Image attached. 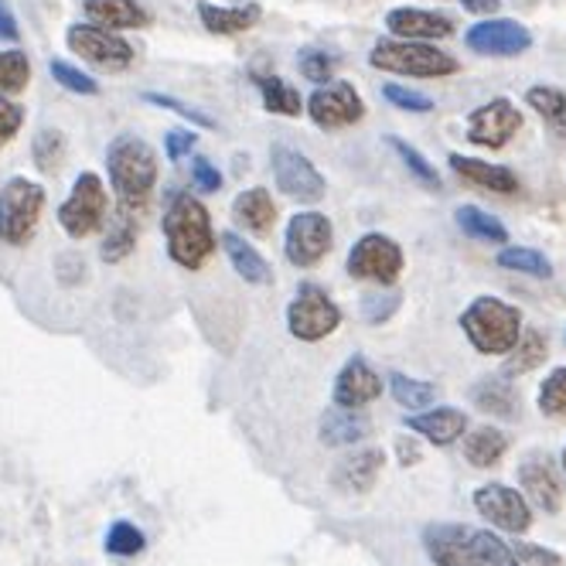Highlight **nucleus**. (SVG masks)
Listing matches in <instances>:
<instances>
[{"label": "nucleus", "instance_id": "obj_1", "mask_svg": "<svg viewBox=\"0 0 566 566\" xmlns=\"http://www.w3.org/2000/svg\"><path fill=\"white\" fill-rule=\"evenodd\" d=\"M106 175L116 195V209L140 219L150 209L157 175H160L154 147L137 134H119L106 147Z\"/></svg>", "mask_w": 566, "mask_h": 566}, {"label": "nucleus", "instance_id": "obj_2", "mask_svg": "<svg viewBox=\"0 0 566 566\" xmlns=\"http://www.w3.org/2000/svg\"><path fill=\"white\" fill-rule=\"evenodd\" d=\"M423 553L433 566H522L495 533L468 522H433L423 530Z\"/></svg>", "mask_w": 566, "mask_h": 566}, {"label": "nucleus", "instance_id": "obj_3", "mask_svg": "<svg viewBox=\"0 0 566 566\" xmlns=\"http://www.w3.org/2000/svg\"><path fill=\"white\" fill-rule=\"evenodd\" d=\"M160 229H165L168 256L181 270H201L219 247V235L212 229V216L206 209V201L195 198L191 191L171 195L165 219H160Z\"/></svg>", "mask_w": 566, "mask_h": 566}, {"label": "nucleus", "instance_id": "obj_4", "mask_svg": "<svg viewBox=\"0 0 566 566\" xmlns=\"http://www.w3.org/2000/svg\"><path fill=\"white\" fill-rule=\"evenodd\" d=\"M458 325L478 355H509L522 338V311L502 297L481 294L461 311Z\"/></svg>", "mask_w": 566, "mask_h": 566}, {"label": "nucleus", "instance_id": "obj_5", "mask_svg": "<svg viewBox=\"0 0 566 566\" xmlns=\"http://www.w3.org/2000/svg\"><path fill=\"white\" fill-rule=\"evenodd\" d=\"M369 65L410 78H443L461 72V62L451 52L437 49L433 42H407V38H379L369 52Z\"/></svg>", "mask_w": 566, "mask_h": 566}, {"label": "nucleus", "instance_id": "obj_6", "mask_svg": "<svg viewBox=\"0 0 566 566\" xmlns=\"http://www.w3.org/2000/svg\"><path fill=\"white\" fill-rule=\"evenodd\" d=\"M45 212V188L28 178H11L0 185V247L21 250L34 239Z\"/></svg>", "mask_w": 566, "mask_h": 566}, {"label": "nucleus", "instance_id": "obj_7", "mask_svg": "<svg viewBox=\"0 0 566 566\" xmlns=\"http://www.w3.org/2000/svg\"><path fill=\"white\" fill-rule=\"evenodd\" d=\"M109 195L96 171H83L72 181L69 198L59 206V226L69 239H90L106 226Z\"/></svg>", "mask_w": 566, "mask_h": 566}, {"label": "nucleus", "instance_id": "obj_8", "mask_svg": "<svg viewBox=\"0 0 566 566\" xmlns=\"http://www.w3.org/2000/svg\"><path fill=\"white\" fill-rule=\"evenodd\" d=\"M65 45L72 55H78L86 65L99 69V72H124L134 65L137 52L119 31L99 28V24H72L65 31Z\"/></svg>", "mask_w": 566, "mask_h": 566}, {"label": "nucleus", "instance_id": "obj_9", "mask_svg": "<svg viewBox=\"0 0 566 566\" xmlns=\"http://www.w3.org/2000/svg\"><path fill=\"white\" fill-rule=\"evenodd\" d=\"M402 247L386 235V232H366L361 239H355V247L348 250L345 270L352 280H366V283H379V287H392L402 273Z\"/></svg>", "mask_w": 566, "mask_h": 566}, {"label": "nucleus", "instance_id": "obj_10", "mask_svg": "<svg viewBox=\"0 0 566 566\" xmlns=\"http://www.w3.org/2000/svg\"><path fill=\"white\" fill-rule=\"evenodd\" d=\"M342 325V307L317 283H301L287 304V332L297 342H325Z\"/></svg>", "mask_w": 566, "mask_h": 566}, {"label": "nucleus", "instance_id": "obj_11", "mask_svg": "<svg viewBox=\"0 0 566 566\" xmlns=\"http://www.w3.org/2000/svg\"><path fill=\"white\" fill-rule=\"evenodd\" d=\"M270 171H273L276 188L287 198L301 201V206H314V201H321L328 191V181H325V175L317 171L314 160L304 150L291 147V144H273Z\"/></svg>", "mask_w": 566, "mask_h": 566}, {"label": "nucleus", "instance_id": "obj_12", "mask_svg": "<svg viewBox=\"0 0 566 566\" xmlns=\"http://www.w3.org/2000/svg\"><path fill=\"white\" fill-rule=\"evenodd\" d=\"M335 247V226L325 212H297L287 222V232H283V256H287L291 266L297 270H311L325 260Z\"/></svg>", "mask_w": 566, "mask_h": 566}, {"label": "nucleus", "instance_id": "obj_13", "mask_svg": "<svg viewBox=\"0 0 566 566\" xmlns=\"http://www.w3.org/2000/svg\"><path fill=\"white\" fill-rule=\"evenodd\" d=\"M474 509L481 512V518H489L495 530L509 533V536H525L533 530V505L518 489H509L502 481L481 484V489L471 495Z\"/></svg>", "mask_w": 566, "mask_h": 566}, {"label": "nucleus", "instance_id": "obj_14", "mask_svg": "<svg viewBox=\"0 0 566 566\" xmlns=\"http://www.w3.org/2000/svg\"><path fill=\"white\" fill-rule=\"evenodd\" d=\"M304 106H307V116L317 130H345L366 116V103H361L358 90L352 83H345V78H332V83L317 86Z\"/></svg>", "mask_w": 566, "mask_h": 566}, {"label": "nucleus", "instance_id": "obj_15", "mask_svg": "<svg viewBox=\"0 0 566 566\" xmlns=\"http://www.w3.org/2000/svg\"><path fill=\"white\" fill-rule=\"evenodd\" d=\"M525 127L522 109L509 99V96H495L489 103H481L478 109L468 113L464 134L474 147H489V150H502L518 130Z\"/></svg>", "mask_w": 566, "mask_h": 566}, {"label": "nucleus", "instance_id": "obj_16", "mask_svg": "<svg viewBox=\"0 0 566 566\" xmlns=\"http://www.w3.org/2000/svg\"><path fill=\"white\" fill-rule=\"evenodd\" d=\"M464 45L489 59H515L533 49V31L512 18H481L474 28H468Z\"/></svg>", "mask_w": 566, "mask_h": 566}, {"label": "nucleus", "instance_id": "obj_17", "mask_svg": "<svg viewBox=\"0 0 566 566\" xmlns=\"http://www.w3.org/2000/svg\"><path fill=\"white\" fill-rule=\"evenodd\" d=\"M518 492L530 499V505L543 509V512H559L563 505V474H559V464L543 454V451H533L525 454L522 464H518Z\"/></svg>", "mask_w": 566, "mask_h": 566}, {"label": "nucleus", "instance_id": "obj_18", "mask_svg": "<svg viewBox=\"0 0 566 566\" xmlns=\"http://www.w3.org/2000/svg\"><path fill=\"white\" fill-rule=\"evenodd\" d=\"M379 396H382L379 373L361 355H352L345 366L338 369L335 386H332L335 407H342V410H361V407H369V402H376Z\"/></svg>", "mask_w": 566, "mask_h": 566}, {"label": "nucleus", "instance_id": "obj_19", "mask_svg": "<svg viewBox=\"0 0 566 566\" xmlns=\"http://www.w3.org/2000/svg\"><path fill=\"white\" fill-rule=\"evenodd\" d=\"M386 28L392 38H407V42H440L454 34V21L448 14L427 8H392L386 14Z\"/></svg>", "mask_w": 566, "mask_h": 566}, {"label": "nucleus", "instance_id": "obj_20", "mask_svg": "<svg viewBox=\"0 0 566 566\" xmlns=\"http://www.w3.org/2000/svg\"><path fill=\"white\" fill-rule=\"evenodd\" d=\"M407 427H410V433L433 443V448H451L454 440H461L468 433V413L458 407H430L423 413H410Z\"/></svg>", "mask_w": 566, "mask_h": 566}, {"label": "nucleus", "instance_id": "obj_21", "mask_svg": "<svg viewBox=\"0 0 566 566\" xmlns=\"http://www.w3.org/2000/svg\"><path fill=\"white\" fill-rule=\"evenodd\" d=\"M448 165H451V171L461 181H468L474 188H484V191H492V195H515L522 188L518 178H515V171H509L502 165H492V160L468 157V154H451Z\"/></svg>", "mask_w": 566, "mask_h": 566}, {"label": "nucleus", "instance_id": "obj_22", "mask_svg": "<svg viewBox=\"0 0 566 566\" xmlns=\"http://www.w3.org/2000/svg\"><path fill=\"white\" fill-rule=\"evenodd\" d=\"M219 247H222V253L229 256V263H232V270H235L239 280L253 283V287H266V283H273L270 263L263 260V253L253 247V242H250L247 235H239V232L226 229V232H219Z\"/></svg>", "mask_w": 566, "mask_h": 566}, {"label": "nucleus", "instance_id": "obj_23", "mask_svg": "<svg viewBox=\"0 0 566 566\" xmlns=\"http://www.w3.org/2000/svg\"><path fill=\"white\" fill-rule=\"evenodd\" d=\"M232 222L250 235H270L276 226V201L266 188H247L232 201Z\"/></svg>", "mask_w": 566, "mask_h": 566}, {"label": "nucleus", "instance_id": "obj_24", "mask_svg": "<svg viewBox=\"0 0 566 566\" xmlns=\"http://www.w3.org/2000/svg\"><path fill=\"white\" fill-rule=\"evenodd\" d=\"M263 18V8L260 4H235V8H222V4H209V0H201L198 4V21L209 34H247L260 24Z\"/></svg>", "mask_w": 566, "mask_h": 566}, {"label": "nucleus", "instance_id": "obj_25", "mask_svg": "<svg viewBox=\"0 0 566 566\" xmlns=\"http://www.w3.org/2000/svg\"><path fill=\"white\" fill-rule=\"evenodd\" d=\"M83 11L90 24H99L109 31H140L150 24V14L137 0H83Z\"/></svg>", "mask_w": 566, "mask_h": 566}, {"label": "nucleus", "instance_id": "obj_26", "mask_svg": "<svg viewBox=\"0 0 566 566\" xmlns=\"http://www.w3.org/2000/svg\"><path fill=\"white\" fill-rule=\"evenodd\" d=\"M382 468H386V454L379 448H361L335 464V481L348 492H369L379 481Z\"/></svg>", "mask_w": 566, "mask_h": 566}, {"label": "nucleus", "instance_id": "obj_27", "mask_svg": "<svg viewBox=\"0 0 566 566\" xmlns=\"http://www.w3.org/2000/svg\"><path fill=\"white\" fill-rule=\"evenodd\" d=\"M471 399H474V407L489 417H499V420H518L522 417V399L505 376H492V379L474 382Z\"/></svg>", "mask_w": 566, "mask_h": 566}, {"label": "nucleus", "instance_id": "obj_28", "mask_svg": "<svg viewBox=\"0 0 566 566\" xmlns=\"http://www.w3.org/2000/svg\"><path fill=\"white\" fill-rule=\"evenodd\" d=\"M321 443H328V448H352V443L366 440L373 433V423L361 417L358 410H328L325 417H321Z\"/></svg>", "mask_w": 566, "mask_h": 566}, {"label": "nucleus", "instance_id": "obj_29", "mask_svg": "<svg viewBox=\"0 0 566 566\" xmlns=\"http://www.w3.org/2000/svg\"><path fill=\"white\" fill-rule=\"evenodd\" d=\"M509 451V433L502 427H474L464 433V461L471 468H481V471H489L495 468Z\"/></svg>", "mask_w": 566, "mask_h": 566}, {"label": "nucleus", "instance_id": "obj_30", "mask_svg": "<svg viewBox=\"0 0 566 566\" xmlns=\"http://www.w3.org/2000/svg\"><path fill=\"white\" fill-rule=\"evenodd\" d=\"M549 355V342L543 332L530 328L522 332V338L515 342V348L505 355V366H502V376L505 379H515V376H525V373H536Z\"/></svg>", "mask_w": 566, "mask_h": 566}, {"label": "nucleus", "instance_id": "obj_31", "mask_svg": "<svg viewBox=\"0 0 566 566\" xmlns=\"http://www.w3.org/2000/svg\"><path fill=\"white\" fill-rule=\"evenodd\" d=\"M454 222L458 229L468 235V239H478V242H492V247H509V229L499 216L484 212L478 206H461L454 212Z\"/></svg>", "mask_w": 566, "mask_h": 566}, {"label": "nucleus", "instance_id": "obj_32", "mask_svg": "<svg viewBox=\"0 0 566 566\" xmlns=\"http://www.w3.org/2000/svg\"><path fill=\"white\" fill-rule=\"evenodd\" d=\"M253 83L263 96L266 113H273V116H301L304 113L301 93L291 83H283L280 75H253Z\"/></svg>", "mask_w": 566, "mask_h": 566}, {"label": "nucleus", "instance_id": "obj_33", "mask_svg": "<svg viewBox=\"0 0 566 566\" xmlns=\"http://www.w3.org/2000/svg\"><path fill=\"white\" fill-rule=\"evenodd\" d=\"M134 247H137V219L116 209V219L109 222V229L103 235L99 256H103V263H124L134 253Z\"/></svg>", "mask_w": 566, "mask_h": 566}, {"label": "nucleus", "instance_id": "obj_34", "mask_svg": "<svg viewBox=\"0 0 566 566\" xmlns=\"http://www.w3.org/2000/svg\"><path fill=\"white\" fill-rule=\"evenodd\" d=\"M389 392H392V399L399 402V407L410 410V413H423L437 402V386L427 382V379H413L407 373H392L389 376Z\"/></svg>", "mask_w": 566, "mask_h": 566}, {"label": "nucleus", "instance_id": "obj_35", "mask_svg": "<svg viewBox=\"0 0 566 566\" xmlns=\"http://www.w3.org/2000/svg\"><path fill=\"white\" fill-rule=\"evenodd\" d=\"M525 103H530L543 116V124L556 137H566V93L563 90H556V86H530V90H525Z\"/></svg>", "mask_w": 566, "mask_h": 566}, {"label": "nucleus", "instance_id": "obj_36", "mask_svg": "<svg viewBox=\"0 0 566 566\" xmlns=\"http://www.w3.org/2000/svg\"><path fill=\"white\" fill-rule=\"evenodd\" d=\"M382 140H386V147H389V150H392V154L402 160V165H407V171H410V175H413V178H417L423 188H430V191H440V188H443V178H440V171L430 165V160H427V157H423V154H420L413 144L399 140L396 134H386Z\"/></svg>", "mask_w": 566, "mask_h": 566}, {"label": "nucleus", "instance_id": "obj_37", "mask_svg": "<svg viewBox=\"0 0 566 566\" xmlns=\"http://www.w3.org/2000/svg\"><path fill=\"white\" fill-rule=\"evenodd\" d=\"M495 263L502 270H512V273H525V276H536V280H549L553 276V263L546 253L533 250V247H502Z\"/></svg>", "mask_w": 566, "mask_h": 566}, {"label": "nucleus", "instance_id": "obj_38", "mask_svg": "<svg viewBox=\"0 0 566 566\" xmlns=\"http://www.w3.org/2000/svg\"><path fill=\"white\" fill-rule=\"evenodd\" d=\"M31 86V59L21 49L0 52V99H14Z\"/></svg>", "mask_w": 566, "mask_h": 566}, {"label": "nucleus", "instance_id": "obj_39", "mask_svg": "<svg viewBox=\"0 0 566 566\" xmlns=\"http://www.w3.org/2000/svg\"><path fill=\"white\" fill-rule=\"evenodd\" d=\"M65 154H69V144H65V134L62 130H38L34 140H31V157H34V168L42 175H55L62 165H65Z\"/></svg>", "mask_w": 566, "mask_h": 566}, {"label": "nucleus", "instance_id": "obj_40", "mask_svg": "<svg viewBox=\"0 0 566 566\" xmlns=\"http://www.w3.org/2000/svg\"><path fill=\"white\" fill-rule=\"evenodd\" d=\"M103 549L116 559H130V556H140L147 549V536L140 533V525L134 522H113L106 530V539H103Z\"/></svg>", "mask_w": 566, "mask_h": 566}, {"label": "nucleus", "instance_id": "obj_41", "mask_svg": "<svg viewBox=\"0 0 566 566\" xmlns=\"http://www.w3.org/2000/svg\"><path fill=\"white\" fill-rule=\"evenodd\" d=\"M539 413L549 420H566V366L553 369L543 382H539Z\"/></svg>", "mask_w": 566, "mask_h": 566}, {"label": "nucleus", "instance_id": "obj_42", "mask_svg": "<svg viewBox=\"0 0 566 566\" xmlns=\"http://www.w3.org/2000/svg\"><path fill=\"white\" fill-rule=\"evenodd\" d=\"M49 72H52V78L62 90H69L75 96H99V90H103L93 75H86L83 69H75L65 59H49Z\"/></svg>", "mask_w": 566, "mask_h": 566}, {"label": "nucleus", "instance_id": "obj_43", "mask_svg": "<svg viewBox=\"0 0 566 566\" xmlns=\"http://www.w3.org/2000/svg\"><path fill=\"white\" fill-rule=\"evenodd\" d=\"M335 55H328V52H321V49H304L301 55H297V69H301V75L307 78V83H314V86H325V83H332L335 78Z\"/></svg>", "mask_w": 566, "mask_h": 566}, {"label": "nucleus", "instance_id": "obj_44", "mask_svg": "<svg viewBox=\"0 0 566 566\" xmlns=\"http://www.w3.org/2000/svg\"><path fill=\"white\" fill-rule=\"evenodd\" d=\"M382 99L402 113H430L433 109V99L420 90H410V86H399V83H386L382 86Z\"/></svg>", "mask_w": 566, "mask_h": 566}, {"label": "nucleus", "instance_id": "obj_45", "mask_svg": "<svg viewBox=\"0 0 566 566\" xmlns=\"http://www.w3.org/2000/svg\"><path fill=\"white\" fill-rule=\"evenodd\" d=\"M144 99L150 106H160V109H175L181 119H188V124H195L201 130H216V119L209 113H201V109H195V106H188V103H181V99H175L168 93H144Z\"/></svg>", "mask_w": 566, "mask_h": 566}, {"label": "nucleus", "instance_id": "obj_46", "mask_svg": "<svg viewBox=\"0 0 566 566\" xmlns=\"http://www.w3.org/2000/svg\"><path fill=\"white\" fill-rule=\"evenodd\" d=\"M24 127V106L14 99H0V150H4Z\"/></svg>", "mask_w": 566, "mask_h": 566}, {"label": "nucleus", "instance_id": "obj_47", "mask_svg": "<svg viewBox=\"0 0 566 566\" xmlns=\"http://www.w3.org/2000/svg\"><path fill=\"white\" fill-rule=\"evenodd\" d=\"M191 185H195V191L212 195L222 188V171L212 165L209 157H191Z\"/></svg>", "mask_w": 566, "mask_h": 566}, {"label": "nucleus", "instance_id": "obj_48", "mask_svg": "<svg viewBox=\"0 0 566 566\" xmlns=\"http://www.w3.org/2000/svg\"><path fill=\"white\" fill-rule=\"evenodd\" d=\"M195 147H198V134L195 130H168V137H165V154H168L171 165H178V160L188 157Z\"/></svg>", "mask_w": 566, "mask_h": 566}, {"label": "nucleus", "instance_id": "obj_49", "mask_svg": "<svg viewBox=\"0 0 566 566\" xmlns=\"http://www.w3.org/2000/svg\"><path fill=\"white\" fill-rule=\"evenodd\" d=\"M512 549H515L518 563H533V566H559V563H563L556 553H549V549H543V546L522 543V546H512Z\"/></svg>", "mask_w": 566, "mask_h": 566}, {"label": "nucleus", "instance_id": "obj_50", "mask_svg": "<svg viewBox=\"0 0 566 566\" xmlns=\"http://www.w3.org/2000/svg\"><path fill=\"white\" fill-rule=\"evenodd\" d=\"M396 458H399V464H407V468H413V464L423 461V451H420V443H417V433L396 437Z\"/></svg>", "mask_w": 566, "mask_h": 566}, {"label": "nucleus", "instance_id": "obj_51", "mask_svg": "<svg viewBox=\"0 0 566 566\" xmlns=\"http://www.w3.org/2000/svg\"><path fill=\"white\" fill-rule=\"evenodd\" d=\"M21 38V24H18V14L11 11L8 0H0V42H18Z\"/></svg>", "mask_w": 566, "mask_h": 566}, {"label": "nucleus", "instance_id": "obj_52", "mask_svg": "<svg viewBox=\"0 0 566 566\" xmlns=\"http://www.w3.org/2000/svg\"><path fill=\"white\" fill-rule=\"evenodd\" d=\"M458 4L471 14H481V18H492L499 8H502V0H458Z\"/></svg>", "mask_w": 566, "mask_h": 566}, {"label": "nucleus", "instance_id": "obj_53", "mask_svg": "<svg viewBox=\"0 0 566 566\" xmlns=\"http://www.w3.org/2000/svg\"><path fill=\"white\" fill-rule=\"evenodd\" d=\"M559 468H563V474H566V443H563V454H559Z\"/></svg>", "mask_w": 566, "mask_h": 566}]
</instances>
